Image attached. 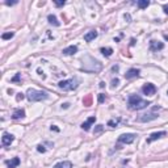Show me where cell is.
Wrapping results in <instances>:
<instances>
[{
	"mask_svg": "<svg viewBox=\"0 0 168 168\" xmlns=\"http://www.w3.org/2000/svg\"><path fill=\"white\" fill-rule=\"evenodd\" d=\"M137 138V134H133V133H126V134H121L118 137L117 142L118 143H125V145H130L133 143Z\"/></svg>",
	"mask_w": 168,
	"mask_h": 168,
	"instance_id": "obj_6",
	"label": "cell"
},
{
	"mask_svg": "<svg viewBox=\"0 0 168 168\" xmlns=\"http://www.w3.org/2000/svg\"><path fill=\"white\" fill-rule=\"evenodd\" d=\"M13 36H15V33H13V32H7V33L1 34V38L3 40H11Z\"/></svg>",
	"mask_w": 168,
	"mask_h": 168,
	"instance_id": "obj_22",
	"label": "cell"
},
{
	"mask_svg": "<svg viewBox=\"0 0 168 168\" xmlns=\"http://www.w3.org/2000/svg\"><path fill=\"white\" fill-rule=\"evenodd\" d=\"M142 92L145 95H147V96H154L156 93V87L152 83H146L142 87Z\"/></svg>",
	"mask_w": 168,
	"mask_h": 168,
	"instance_id": "obj_7",
	"label": "cell"
},
{
	"mask_svg": "<svg viewBox=\"0 0 168 168\" xmlns=\"http://www.w3.org/2000/svg\"><path fill=\"white\" fill-rule=\"evenodd\" d=\"M83 104L85 105V107H90V105L92 104V96H91V95H88L87 97L84 99V100H83Z\"/></svg>",
	"mask_w": 168,
	"mask_h": 168,
	"instance_id": "obj_23",
	"label": "cell"
},
{
	"mask_svg": "<svg viewBox=\"0 0 168 168\" xmlns=\"http://www.w3.org/2000/svg\"><path fill=\"white\" fill-rule=\"evenodd\" d=\"M85 57H87V59L90 60V63H87V62L83 60V66H81V70L87 71V72H99V71H101L102 64L100 63V62L96 60L95 58H92L91 55H85Z\"/></svg>",
	"mask_w": 168,
	"mask_h": 168,
	"instance_id": "obj_3",
	"label": "cell"
},
{
	"mask_svg": "<svg viewBox=\"0 0 168 168\" xmlns=\"http://www.w3.org/2000/svg\"><path fill=\"white\" fill-rule=\"evenodd\" d=\"M78 46H75V45H71V46H68L66 47V49H63V51L62 53L64 54V55H74V54H76L78 53Z\"/></svg>",
	"mask_w": 168,
	"mask_h": 168,
	"instance_id": "obj_15",
	"label": "cell"
},
{
	"mask_svg": "<svg viewBox=\"0 0 168 168\" xmlns=\"http://www.w3.org/2000/svg\"><path fill=\"white\" fill-rule=\"evenodd\" d=\"M24 97H25V96H24V93H17V96H16V100H17V101H21Z\"/></svg>",
	"mask_w": 168,
	"mask_h": 168,
	"instance_id": "obj_28",
	"label": "cell"
},
{
	"mask_svg": "<svg viewBox=\"0 0 168 168\" xmlns=\"http://www.w3.org/2000/svg\"><path fill=\"white\" fill-rule=\"evenodd\" d=\"M104 101H105V95L104 93H100V95H99V102L102 104Z\"/></svg>",
	"mask_w": 168,
	"mask_h": 168,
	"instance_id": "obj_27",
	"label": "cell"
},
{
	"mask_svg": "<svg viewBox=\"0 0 168 168\" xmlns=\"http://www.w3.org/2000/svg\"><path fill=\"white\" fill-rule=\"evenodd\" d=\"M15 140V137H13L12 134H9V133H3V137H1V143L3 146H11V143Z\"/></svg>",
	"mask_w": 168,
	"mask_h": 168,
	"instance_id": "obj_9",
	"label": "cell"
},
{
	"mask_svg": "<svg viewBox=\"0 0 168 168\" xmlns=\"http://www.w3.org/2000/svg\"><path fill=\"white\" fill-rule=\"evenodd\" d=\"M118 84H119V79L118 78H116V79H113V80H112V88L117 87Z\"/></svg>",
	"mask_w": 168,
	"mask_h": 168,
	"instance_id": "obj_25",
	"label": "cell"
},
{
	"mask_svg": "<svg viewBox=\"0 0 168 168\" xmlns=\"http://www.w3.org/2000/svg\"><path fill=\"white\" fill-rule=\"evenodd\" d=\"M53 168H72V163L68 162V160H64V162H59L57 163Z\"/></svg>",
	"mask_w": 168,
	"mask_h": 168,
	"instance_id": "obj_17",
	"label": "cell"
},
{
	"mask_svg": "<svg viewBox=\"0 0 168 168\" xmlns=\"http://www.w3.org/2000/svg\"><path fill=\"white\" fill-rule=\"evenodd\" d=\"M100 51H101V54L104 57H111L113 54V49H112V47H101Z\"/></svg>",
	"mask_w": 168,
	"mask_h": 168,
	"instance_id": "obj_20",
	"label": "cell"
},
{
	"mask_svg": "<svg viewBox=\"0 0 168 168\" xmlns=\"http://www.w3.org/2000/svg\"><path fill=\"white\" fill-rule=\"evenodd\" d=\"M97 36H99V33L96 32V30H90L88 33L84 34V41L85 42H92Z\"/></svg>",
	"mask_w": 168,
	"mask_h": 168,
	"instance_id": "obj_14",
	"label": "cell"
},
{
	"mask_svg": "<svg viewBox=\"0 0 168 168\" xmlns=\"http://www.w3.org/2000/svg\"><path fill=\"white\" fill-rule=\"evenodd\" d=\"M37 72H38V74L41 75V76H42V79H45V75H43V72L41 71V68H38V70H37Z\"/></svg>",
	"mask_w": 168,
	"mask_h": 168,
	"instance_id": "obj_34",
	"label": "cell"
},
{
	"mask_svg": "<svg viewBox=\"0 0 168 168\" xmlns=\"http://www.w3.org/2000/svg\"><path fill=\"white\" fill-rule=\"evenodd\" d=\"M37 151H38V152H46L45 146H43V145H38V146H37Z\"/></svg>",
	"mask_w": 168,
	"mask_h": 168,
	"instance_id": "obj_26",
	"label": "cell"
},
{
	"mask_svg": "<svg viewBox=\"0 0 168 168\" xmlns=\"http://www.w3.org/2000/svg\"><path fill=\"white\" fill-rule=\"evenodd\" d=\"M118 70H119L118 64H116V66H113V67H112V72H118Z\"/></svg>",
	"mask_w": 168,
	"mask_h": 168,
	"instance_id": "obj_30",
	"label": "cell"
},
{
	"mask_svg": "<svg viewBox=\"0 0 168 168\" xmlns=\"http://www.w3.org/2000/svg\"><path fill=\"white\" fill-rule=\"evenodd\" d=\"M47 21H49V24H51V25H54V26H59L60 25V22L58 21V19L54 15H49V16H47Z\"/></svg>",
	"mask_w": 168,
	"mask_h": 168,
	"instance_id": "obj_18",
	"label": "cell"
},
{
	"mask_svg": "<svg viewBox=\"0 0 168 168\" xmlns=\"http://www.w3.org/2000/svg\"><path fill=\"white\" fill-rule=\"evenodd\" d=\"M163 49H164V43L163 42H160V41H155V40L150 41V51H152V53H158V51H160Z\"/></svg>",
	"mask_w": 168,
	"mask_h": 168,
	"instance_id": "obj_8",
	"label": "cell"
},
{
	"mask_svg": "<svg viewBox=\"0 0 168 168\" xmlns=\"http://www.w3.org/2000/svg\"><path fill=\"white\" fill-rule=\"evenodd\" d=\"M95 122H96V117H95V116H92V117H90V118H88L85 122L81 123V129H83L84 131H90L91 126L93 125Z\"/></svg>",
	"mask_w": 168,
	"mask_h": 168,
	"instance_id": "obj_11",
	"label": "cell"
},
{
	"mask_svg": "<svg viewBox=\"0 0 168 168\" xmlns=\"http://www.w3.org/2000/svg\"><path fill=\"white\" fill-rule=\"evenodd\" d=\"M4 164L8 168H17L19 167V164H20V158H12L11 160H5L4 162Z\"/></svg>",
	"mask_w": 168,
	"mask_h": 168,
	"instance_id": "obj_13",
	"label": "cell"
},
{
	"mask_svg": "<svg viewBox=\"0 0 168 168\" xmlns=\"http://www.w3.org/2000/svg\"><path fill=\"white\" fill-rule=\"evenodd\" d=\"M149 105H151V102L143 100L138 95H131L128 99V107L130 111H140V109L147 108Z\"/></svg>",
	"mask_w": 168,
	"mask_h": 168,
	"instance_id": "obj_1",
	"label": "cell"
},
{
	"mask_svg": "<svg viewBox=\"0 0 168 168\" xmlns=\"http://www.w3.org/2000/svg\"><path fill=\"white\" fill-rule=\"evenodd\" d=\"M26 99L30 101V102H37V101H42V100H46L49 97L47 92L45 91H38V90H34V88H29L26 91Z\"/></svg>",
	"mask_w": 168,
	"mask_h": 168,
	"instance_id": "obj_2",
	"label": "cell"
},
{
	"mask_svg": "<svg viewBox=\"0 0 168 168\" xmlns=\"http://www.w3.org/2000/svg\"><path fill=\"white\" fill-rule=\"evenodd\" d=\"M68 107H70V104H68V102H66V104H63V105H62V108H64V109L68 108Z\"/></svg>",
	"mask_w": 168,
	"mask_h": 168,
	"instance_id": "obj_35",
	"label": "cell"
},
{
	"mask_svg": "<svg viewBox=\"0 0 168 168\" xmlns=\"http://www.w3.org/2000/svg\"><path fill=\"white\" fill-rule=\"evenodd\" d=\"M160 107H154V109L150 113H145V114L139 116L138 118H137V121L138 122H150V121H154V119L158 118V114L155 113V111H159Z\"/></svg>",
	"mask_w": 168,
	"mask_h": 168,
	"instance_id": "obj_5",
	"label": "cell"
},
{
	"mask_svg": "<svg viewBox=\"0 0 168 168\" xmlns=\"http://www.w3.org/2000/svg\"><path fill=\"white\" fill-rule=\"evenodd\" d=\"M105 87V83H104V81H101V83H100V88H104Z\"/></svg>",
	"mask_w": 168,
	"mask_h": 168,
	"instance_id": "obj_37",
	"label": "cell"
},
{
	"mask_svg": "<svg viewBox=\"0 0 168 168\" xmlns=\"http://www.w3.org/2000/svg\"><path fill=\"white\" fill-rule=\"evenodd\" d=\"M5 4L7 5H15V4H17V1H5Z\"/></svg>",
	"mask_w": 168,
	"mask_h": 168,
	"instance_id": "obj_33",
	"label": "cell"
},
{
	"mask_svg": "<svg viewBox=\"0 0 168 168\" xmlns=\"http://www.w3.org/2000/svg\"><path fill=\"white\" fill-rule=\"evenodd\" d=\"M78 85H79V80L76 78L68 79V80H62L58 83V87H59L62 91H74L78 88Z\"/></svg>",
	"mask_w": 168,
	"mask_h": 168,
	"instance_id": "obj_4",
	"label": "cell"
},
{
	"mask_svg": "<svg viewBox=\"0 0 168 168\" xmlns=\"http://www.w3.org/2000/svg\"><path fill=\"white\" fill-rule=\"evenodd\" d=\"M140 74V70L138 68H130L128 72L125 74V79H134V78H138Z\"/></svg>",
	"mask_w": 168,
	"mask_h": 168,
	"instance_id": "obj_12",
	"label": "cell"
},
{
	"mask_svg": "<svg viewBox=\"0 0 168 168\" xmlns=\"http://www.w3.org/2000/svg\"><path fill=\"white\" fill-rule=\"evenodd\" d=\"M64 4H66V1H55V5L57 7H63Z\"/></svg>",
	"mask_w": 168,
	"mask_h": 168,
	"instance_id": "obj_31",
	"label": "cell"
},
{
	"mask_svg": "<svg viewBox=\"0 0 168 168\" xmlns=\"http://www.w3.org/2000/svg\"><path fill=\"white\" fill-rule=\"evenodd\" d=\"M137 5H138L140 9H145V8H147V7L150 5V1L149 0H139V1L137 3Z\"/></svg>",
	"mask_w": 168,
	"mask_h": 168,
	"instance_id": "obj_21",
	"label": "cell"
},
{
	"mask_svg": "<svg viewBox=\"0 0 168 168\" xmlns=\"http://www.w3.org/2000/svg\"><path fill=\"white\" fill-rule=\"evenodd\" d=\"M167 95H168V91H167Z\"/></svg>",
	"mask_w": 168,
	"mask_h": 168,
	"instance_id": "obj_38",
	"label": "cell"
},
{
	"mask_svg": "<svg viewBox=\"0 0 168 168\" xmlns=\"http://www.w3.org/2000/svg\"><path fill=\"white\" fill-rule=\"evenodd\" d=\"M11 117L13 118V119H19V118H24L25 117V111H24V109H15V111H13V113H12V116Z\"/></svg>",
	"mask_w": 168,
	"mask_h": 168,
	"instance_id": "obj_16",
	"label": "cell"
},
{
	"mask_svg": "<svg viewBox=\"0 0 168 168\" xmlns=\"http://www.w3.org/2000/svg\"><path fill=\"white\" fill-rule=\"evenodd\" d=\"M167 133L166 131H156V133H152L151 135L147 138V143H152L154 140L159 139V138H163V137H166Z\"/></svg>",
	"mask_w": 168,
	"mask_h": 168,
	"instance_id": "obj_10",
	"label": "cell"
},
{
	"mask_svg": "<svg viewBox=\"0 0 168 168\" xmlns=\"http://www.w3.org/2000/svg\"><path fill=\"white\" fill-rule=\"evenodd\" d=\"M102 130H104V126H102V125H97L95 128V134H99V133H101Z\"/></svg>",
	"mask_w": 168,
	"mask_h": 168,
	"instance_id": "obj_24",
	"label": "cell"
},
{
	"mask_svg": "<svg viewBox=\"0 0 168 168\" xmlns=\"http://www.w3.org/2000/svg\"><path fill=\"white\" fill-rule=\"evenodd\" d=\"M163 11H164V13H166V15H168V4H164V5H163Z\"/></svg>",
	"mask_w": 168,
	"mask_h": 168,
	"instance_id": "obj_32",
	"label": "cell"
},
{
	"mask_svg": "<svg viewBox=\"0 0 168 168\" xmlns=\"http://www.w3.org/2000/svg\"><path fill=\"white\" fill-rule=\"evenodd\" d=\"M119 122H121V117L112 118V119H109V121H108V126H111V128H117Z\"/></svg>",
	"mask_w": 168,
	"mask_h": 168,
	"instance_id": "obj_19",
	"label": "cell"
},
{
	"mask_svg": "<svg viewBox=\"0 0 168 168\" xmlns=\"http://www.w3.org/2000/svg\"><path fill=\"white\" fill-rule=\"evenodd\" d=\"M12 81H13V83H17V81H20V74H17L16 76L12 79Z\"/></svg>",
	"mask_w": 168,
	"mask_h": 168,
	"instance_id": "obj_29",
	"label": "cell"
},
{
	"mask_svg": "<svg viewBox=\"0 0 168 168\" xmlns=\"http://www.w3.org/2000/svg\"><path fill=\"white\" fill-rule=\"evenodd\" d=\"M51 130H55V131H59V129H58V128H57V126H54V125H53V126H51Z\"/></svg>",
	"mask_w": 168,
	"mask_h": 168,
	"instance_id": "obj_36",
	"label": "cell"
}]
</instances>
